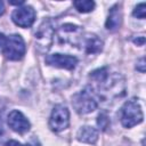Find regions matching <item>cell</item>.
Instances as JSON below:
<instances>
[{
  "label": "cell",
  "instance_id": "cell-15",
  "mask_svg": "<svg viewBox=\"0 0 146 146\" xmlns=\"http://www.w3.org/2000/svg\"><path fill=\"white\" fill-rule=\"evenodd\" d=\"M133 16L137 17V18H140V19H144L145 18V3L141 2L139 5H137L133 9Z\"/></svg>",
  "mask_w": 146,
  "mask_h": 146
},
{
  "label": "cell",
  "instance_id": "cell-20",
  "mask_svg": "<svg viewBox=\"0 0 146 146\" xmlns=\"http://www.w3.org/2000/svg\"><path fill=\"white\" fill-rule=\"evenodd\" d=\"M5 13V6H3V2L0 1V16H2Z\"/></svg>",
  "mask_w": 146,
  "mask_h": 146
},
{
  "label": "cell",
  "instance_id": "cell-8",
  "mask_svg": "<svg viewBox=\"0 0 146 146\" xmlns=\"http://www.w3.org/2000/svg\"><path fill=\"white\" fill-rule=\"evenodd\" d=\"M46 63L50 66H55L58 68L65 70H73L78 64V58L70 55H62V54H52L46 57Z\"/></svg>",
  "mask_w": 146,
  "mask_h": 146
},
{
  "label": "cell",
  "instance_id": "cell-12",
  "mask_svg": "<svg viewBox=\"0 0 146 146\" xmlns=\"http://www.w3.org/2000/svg\"><path fill=\"white\" fill-rule=\"evenodd\" d=\"M79 141L87 144H95L98 140V130L91 125H83L79 129L76 133Z\"/></svg>",
  "mask_w": 146,
  "mask_h": 146
},
{
  "label": "cell",
  "instance_id": "cell-4",
  "mask_svg": "<svg viewBox=\"0 0 146 146\" xmlns=\"http://www.w3.org/2000/svg\"><path fill=\"white\" fill-rule=\"evenodd\" d=\"M26 47L23 38L19 34H11L6 38L2 46V52L10 60H18L25 55Z\"/></svg>",
  "mask_w": 146,
  "mask_h": 146
},
{
  "label": "cell",
  "instance_id": "cell-11",
  "mask_svg": "<svg viewBox=\"0 0 146 146\" xmlns=\"http://www.w3.org/2000/svg\"><path fill=\"white\" fill-rule=\"evenodd\" d=\"M121 22H122V11H121V7L116 3L110 9V14L106 19L105 26L110 31H115L121 26Z\"/></svg>",
  "mask_w": 146,
  "mask_h": 146
},
{
  "label": "cell",
  "instance_id": "cell-21",
  "mask_svg": "<svg viewBox=\"0 0 146 146\" xmlns=\"http://www.w3.org/2000/svg\"><path fill=\"white\" fill-rule=\"evenodd\" d=\"M3 132V129H2V125H1V122H0V135Z\"/></svg>",
  "mask_w": 146,
  "mask_h": 146
},
{
  "label": "cell",
  "instance_id": "cell-13",
  "mask_svg": "<svg viewBox=\"0 0 146 146\" xmlns=\"http://www.w3.org/2000/svg\"><path fill=\"white\" fill-rule=\"evenodd\" d=\"M73 5L80 13H89L95 8V2L90 0H78L74 1Z\"/></svg>",
  "mask_w": 146,
  "mask_h": 146
},
{
  "label": "cell",
  "instance_id": "cell-6",
  "mask_svg": "<svg viewBox=\"0 0 146 146\" xmlns=\"http://www.w3.org/2000/svg\"><path fill=\"white\" fill-rule=\"evenodd\" d=\"M57 36L59 43H70L78 46L82 42V30L80 26L74 24H64L57 30Z\"/></svg>",
  "mask_w": 146,
  "mask_h": 146
},
{
  "label": "cell",
  "instance_id": "cell-18",
  "mask_svg": "<svg viewBox=\"0 0 146 146\" xmlns=\"http://www.w3.org/2000/svg\"><path fill=\"white\" fill-rule=\"evenodd\" d=\"M133 42L137 43L138 46H143L144 42H145V38H144V36H140L139 39H133Z\"/></svg>",
  "mask_w": 146,
  "mask_h": 146
},
{
  "label": "cell",
  "instance_id": "cell-2",
  "mask_svg": "<svg viewBox=\"0 0 146 146\" xmlns=\"http://www.w3.org/2000/svg\"><path fill=\"white\" fill-rule=\"evenodd\" d=\"M55 25L54 22L50 18L43 19V22L39 25V27L34 32V39H35V44L39 51L41 52H47L54 41L55 36Z\"/></svg>",
  "mask_w": 146,
  "mask_h": 146
},
{
  "label": "cell",
  "instance_id": "cell-7",
  "mask_svg": "<svg viewBox=\"0 0 146 146\" xmlns=\"http://www.w3.org/2000/svg\"><path fill=\"white\" fill-rule=\"evenodd\" d=\"M11 19L16 25L21 27H30L35 21V11L31 6H22L14 10Z\"/></svg>",
  "mask_w": 146,
  "mask_h": 146
},
{
  "label": "cell",
  "instance_id": "cell-3",
  "mask_svg": "<svg viewBox=\"0 0 146 146\" xmlns=\"http://www.w3.org/2000/svg\"><path fill=\"white\" fill-rule=\"evenodd\" d=\"M120 119L124 128H132L143 121L144 114L137 99H130L123 104L120 113Z\"/></svg>",
  "mask_w": 146,
  "mask_h": 146
},
{
  "label": "cell",
  "instance_id": "cell-17",
  "mask_svg": "<svg viewBox=\"0 0 146 146\" xmlns=\"http://www.w3.org/2000/svg\"><path fill=\"white\" fill-rule=\"evenodd\" d=\"M5 146H24V145H22L21 143L16 141V140H9V141H7V143H6V145H5Z\"/></svg>",
  "mask_w": 146,
  "mask_h": 146
},
{
  "label": "cell",
  "instance_id": "cell-5",
  "mask_svg": "<svg viewBox=\"0 0 146 146\" xmlns=\"http://www.w3.org/2000/svg\"><path fill=\"white\" fill-rule=\"evenodd\" d=\"M70 124V112L65 105L58 104L52 108L50 119H49V128L55 131L59 132L65 130Z\"/></svg>",
  "mask_w": 146,
  "mask_h": 146
},
{
  "label": "cell",
  "instance_id": "cell-1",
  "mask_svg": "<svg viewBox=\"0 0 146 146\" xmlns=\"http://www.w3.org/2000/svg\"><path fill=\"white\" fill-rule=\"evenodd\" d=\"M72 105L79 114H88L95 111L98 106L97 96L92 87H86L72 97Z\"/></svg>",
  "mask_w": 146,
  "mask_h": 146
},
{
  "label": "cell",
  "instance_id": "cell-9",
  "mask_svg": "<svg viewBox=\"0 0 146 146\" xmlns=\"http://www.w3.org/2000/svg\"><path fill=\"white\" fill-rule=\"evenodd\" d=\"M8 125L18 133H25L30 130L31 124L29 122V120L24 116V114L17 110H14L9 113L8 115Z\"/></svg>",
  "mask_w": 146,
  "mask_h": 146
},
{
  "label": "cell",
  "instance_id": "cell-16",
  "mask_svg": "<svg viewBox=\"0 0 146 146\" xmlns=\"http://www.w3.org/2000/svg\"><path fill=\"white\" fill-rule=\"evenodd\" d=\"M136 68H137L139 72H141V73H144V72H145V58H144V57H141V58L137 62Z\"/></svg>",
  "mask_w": 146,
  "mask_h": 146
},
{
  "label": "cell",
  "instance_id": "cell-19",
  "mask_svg": "<svg viewBox=\"0 0 146 146\" xmlns=\"http://www.w3.org/2000/svg\"><path fill=\"white\" fill-rule=\"evenodd\" d=\"M5 40H6V36L2 33H0V48H2V46L5 43Z\"/></svg>",
  "mask_w": 146,
  "mask_h": 146
},
{
  "label": "cell",
  "instance_id": "cell-14",
  "mask_svg": "<svg viewBox=\"0 0 146 146\" xmlns=\"http://www.w3.org/2000/svg\"><path fill=\"white\" fill-rule=\"evenodd\" d=\"M97 124L102 130H106L108 124H110V119L107 116L106 113H100L98 115V120H97Z\"/></svg>",
  "mask_w": 146,
  "mask_h": 146
},
{
  "label": "cell",
  "instance_id": "cell-10",
  "mask_svg": "<svg viewBox=\"0 0 146 146\" xmlns=\"http://www.w3.org/2000/svg\"><path fill=\"white\" fill-rule=\"evenodd\" d=\"M82 43L84 47V51L89 55H94V54H98L102 51L103 49V41L95 34H88L87 36L82 38Z\"/></svg>",
  "mask_w": 146,
  "mask_h": 146
}]
</instances>
